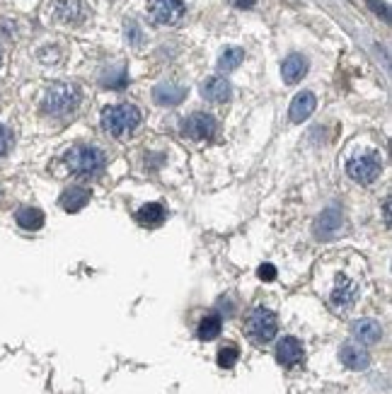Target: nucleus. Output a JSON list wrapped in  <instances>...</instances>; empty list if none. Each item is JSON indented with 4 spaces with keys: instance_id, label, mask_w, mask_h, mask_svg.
I'll use <instances>...</instances> for the list:
<instances>
[{
    "instance_id": "obj_11",
    "label": "nucleus",
    "mask_w": 392,
    "mask_h": 394,
    "mask_svg": "<svg viewBox=\"0 0 392 394\" xmlns=\"http://www.w3.org/2000/svg\"><path fill=\"white\" fill-rule=\"evenodd\" d=\"M351 334L361 346H370V343H378L383 339V327L375 320H358L351 324Z\"/></svg>"
},
{
    "instance_id": "obj_23",
    "label": "nucleus",
    "mask_w": 392,
    "mask_h": 394,
    "mask_svg": "<svg viewBox=\"0 0 392 394\" xmlns=\"http://www.w3.org/2000/svg\"><path fill=\"white\" fill-rule=\"evenodd\" d=\"M240 358V351L235 346H223L221 351H218V365L221 368H233V365L237 363Z\"/></svg>"
},
{
    "instance_id": "obj_17",
    "label": "nucleus",
    "mask_w": 392,
    "mask_h": 394,
    "mask_svg": "<svg viewBox=\"0 0 392 394\" xmlns=\"http://www.w3.org/2000/svg\"><path fill=\"white\" fill-rule=\"evenodd\" d=\"M152 97H155L157 104H170V107H174V104H179L187 97V90H184L182 85H157L155 90H152Z\"/></svg>"
},
{
    "instance_id": "obj_18",
    "label": "nucleus",
    "mask_w": 392,
    "mask_h": 394,
    "mask_svg": "<svg viewBox=\"0 0 392 394\" xmlns=\"http://www.w3.org/2000/svg\"><path fill=\"white\" fill-rule=\"evenodd\" d=\"M165 218H167V213L160 204H145L138 213H136V221L145 228H157Z\"/></svg>"
},
{
    "instance_id": "obj_22",
    "label": "nucleus",
    "mask_w": 392,
    "mask_h": 394,
    "mask_svg": "<svg viewBox=\"0 0 392 394\" xmlns=\"http://www.w3.org/2000/svg\"><path fill=\"white\" fill-rule=\"evenodd\" d=\"M242 61H244L242 48H237V46L226 48V51H223V56L218 58V70H221V73H230V70H235Z\"/></svg>"
},
{
    "instance_id": "obj_19",
    "label": "nucleus",
    "mask_w": 392,
    "mask_h": 394,
    "mask_svg": "<svg viewBox=\"0 0 392 394\" xmlns=\"http://www.w3.org/2000/svg\"><path fill=\"white\" fill-rule=\"evenodd\" d=\"M341 228V213L337 211V208H327L322 216L318 218V235L320 237H329V235H334L337 230Z\"/></svg>"
},
{
    "instance_id": "obj_2",
    "label": "nucleus",
    "mask_w": 392,
    "mask_h": 394,
    "mask_svg": "<svg viewBox=\"0 0 392 394\" xmlns=\"http://www.w3.org/2000/svg\"><path fill=\"white\" fill-rule=\"evenodd\" d=\"M65 165L73 174H80V177H95L105 169V152L100 147L92 145H75L65 152Z\"/></svg>"
},
{
    "instance_id": "obj_12",
    "label": "nucleus",
    "mask_w": 392,
    "mask_h": 394,
    "mask_svg": "<svg viewBox=\"0 0 392 394\" xmlns=\"http://www.w3.org/2000/svg\"><path fill=\"white\" fill-rule=\"evenodd\" d=\"M318 109V100H315L313 92H301L296 95V100L291 102V109H288V117H291L293 124H303L305 119H310V114Z\"/></svg>"
},
{
    "instance_id": "obj_20",
    "label": "nucleus",
    "mask_w": 392,
    "mask_h": 394,
    "mask_svg": "<svg viewBox=\"0 0 392 394\" xmlns=\"http://www.w3.org/2000/svg\"><path fill=\"white\" fill-rule=\"evenodd\" d=\"M15 221H18V225L22 230H39L44 225V213L39 211V208L25 206L15 213Z\"/></svg>"
},
{
    "instance_id": "obj_9",
    "label": "nucleus",
    "mask_w": 392,
    "mask_h": 394,
    "mask_svg": "<svg viewBox=\"0 0 392 394\" xmlns=\"http://www.w3.org/2000/svg\"><path fill=\"white\" fill-rule=\"evenodd\" d=\"M276 360L283 365V368H296L305 360V348L303 343L298 341L296 336H283L279 343H276Z\"/></svg>"
},
{
    "instance_id": "obj_10",
    "label": "nucleus",
    "mask_w": 392,
    "mask_h": 394,
    "mask_svg": "<svg viewBox=\"0 0 392 394\" xmlns=\"http://www.w3.org/2000/svg\"><path fill=\"white\" fill-rule=\"evenodd\" d=\"M339 360L348 370H366L370 365V355L361 343H344L339 351Z\"/></svg>"
},
{
    "instance_id": "obj_4",
    "label": "nucleus",
    "mask_w": 392,
    "mask_h": 394,
    "mask_svg": "<svg viewBox=\"0 0 392 394\" xmlns=\"http://www.w3.org/2000/svg\"><path fill=\"white\" fill-rule=\"evenodd\" d=\"M244 329L254 343H269L279 331V320L269 308H254L244 322Z\"/></svg>"
},
{
    "instance_id": "obj_21",
    "label": "nucleus",
    "mask_w": 392,
    "mask_h": 394,
    "mask_svg": "<svg viewBox=\"0 0 392 394\" xmlns=\"http://www.w3.org/2000/svg\"><path fill=\"white\" fill-rule=\"evenodd\" d=\"M221 329H223L221 315H209V317H204V320H201L199 329H196V336H199L201 341H214L218 334H221Z\"/></svg>"
},
{
    "instance_id": "obj_6",
    "label": "nucleus",
    "mask_w": 392,
    "mask_h": 394,
    "mask_svg": "<svg viewBox=\"0 0 392 394\" xmlns=\"http://www.w3.org/2000/svg\"><path fill=\"white\" fill-rule=\"evenodd\" d=\"M216 131H218L216 119L204 112H196L182 122V133L192 140H211L216 136Z\"/></svg>"
},
{
    "instance_id": "obj_27",
    "label": "nucleus",
    "mask_w": 392,
    "mask_h": 394,
    "mask_svg": "<svg viewBox=\"0 0 392 394\" xmlns=\"http://www.w3.org/2000/svg\"><path fill=\"white\" fill-rule=\"evenodd\" d=\"M254 3H257V0H235L237 8H252Z\"/></svg>"
},
{
    "instance_id": "obj_8",
    "label": "nucleus",
    "mask_w": 392,
    "mask_h": 394,
    "mask_svg": "<svg viewBox=\"0 0 392 394\" xmlns=\"http://www.w3.org/2000/svg\"><path fill=\"white\" fill-rule=\"evenodd\" d=\"M356 298H358V286L351 281V278L346 276H339L337 278V286L332 288L329 293V305L334 308L337 312H346L351 310L353 305H356Z\"/></svg>"
},
{
    "instance_id": "obj_16",
    "label": "nucleus",
    "mask_w": 392,
    "mask_h": 394,
    "mask_svg": "<svg viewBox=\"0 0 392 394\" xmlns=\"http://www.w3.org/2000/svg\"><path fill=\"white\" fill-rule=\"evenodd\" d=\"M87 201H90V191H87L85 187H70V189H65L63 194H61L58 204H61L63 211L78 213L80 208L87 206Z\"/></svg>"
},
{
    "instance_id": "obj_1",
    "label": "nucleus",
    "mask_w": 392,
    "mask_h": 394,
    "mask_svg": "<svg viewBox=\"0 0 392 394\" xmlns=\"http://www.w3.org/2000/svg\"><path fill=\"white\" fill-rule=\"evenodd\" d=\"M141 124V112L133 107V104H112L102 112V129L107 131L109 136H122L131 133L133 129H138Z\"/></svg>"
},
{
    "instance_id": "obj_13",
    "label": "nucleus",
    "mask_w": 392,
    "mask_h": 394,
    "mask_svg": "<svg viewBox=\"0 0 392 394\" xmlns=\"http://www.w3.org/2000/svg\"><path fill=\"white\" fill-rule=\"evenodd\" d=\"M305 73H308V58L301 56V53H291L281 65L283 83H288V85L301 83V80L305 78Z\"/></svg>"
},
{
    "instance_id": "obj_24",
    "label": "nucleus",
    "mask_w": 392,
    "mask_h": 394,
    "mask_svg": "<svg viewBox=\"0 0 392 394\" xmlns=\"http://www.w3.org/2000/svg\"><path fill=\"white\" fill-rule=\"evenodd\" d=\"M15 138H13V131L8 129V126L0 124V160H3L5 155L10 152V147H13Z\"/></svg>"
},
{
    "instance_id": "obj_7",
    "label": "nucleus",
    "mask_w": 392,
    "mask_h": 394,
    "mask_svg": "<svg viewBox=\"0 0 392 394\" xmlns=\"http://www.w3.org/2000/svg\"><path fill=\"white\" fill-rule=\"evenodd\" d=\"M148 13L155 25H177L184 18L182 0H148Z\"/></svg>"
},
{
    "instance_id": "obj_3",
    "label": "nucleus",
    "mask_w": 392,
    "mask_h": 394,
    "mask_svg": "<svg viewBox=\"0 0 392 394\" xmlns=\"http://www.w3.org/2000/svg\"><path fill=\"white\" fill-rule=\"evenodd\" d=\"M80 104V90L70 83H58L51 85L46 90L41 100L44 114H51V117H65Z\"/></svg>"
},
{
    "instance_id": "obj_14",
    "label": "nucleus",
    "mask_w": 392,
    "mask_h": 394,
    "mask_svg": "<svg viewBox=\"0 0 392 394\" xmlns=\"http://www.w3.org/2000/svg\"><path fill=\"white\" fill-rule=\"evenodd\" d=\"M201 95L206 97L209 102H216V104H223L230 100V83H228L226 78H221V75H216V78H209L204 85H201Z\"/></svg>"
},
{
    "instance_id": "obj_26",
    "label": "nucleus",
    "mask_w": 392,
    "mask_h": 394,
    "mask_svg": "<svg viewBox=\"0 0 392 394\" xmlns=\"http://www.w3.org/2000/svg\"><path fill=\"white\" fill-rule=\"evenodd\" d=\"M370 5H373V10L378 15H383V20H390V13H388V8H385V3H380V0H368Z\"/></svg>"
},
{
    "instance_id": "obj_25",
    "label": "nucleus",
    "mask_w": 392,
    "mask_h": 394,
    "mask_svg": "<svg viewBox=\"0 0 392 394\" xmlns=\"http://www.w3.org/2000/svg\"><path fill=\"white\" fill-rule=\"evenodd\" d=\"M257 276L261 278V281H274V278H276V266L274 264H261L259 271H257Z\"/></svg>"
},
{
    "instance_id": "obj_5",
    "label": "nucleus",
    "mask_w": 392,
    "mask_h": 394,
    "mask_svg": "<svg viewBox=\"0 0 392 394\" xmlns=\"http://www.w3.org/2000/svg\"><path fill=\"white\" fill-rule=\"evenodd\" d=\"M380 169H383V160L375 150H363L356 152L351 160L346 162V174L358 184H370L380 177Z\"/></svg>"
},
{
    "instance_id": "obj_15",
    "label": "nucleus",
    "mask_w": 392,
    "mask_h": 394,
    "mask_svg": "<svg viewBox=\"0 0 392 394\" xmlns=\"http://www.w3.org/2000/svg\"><path fill=\"white\" fill-rule=\"evenodd\" d=\"M53 15L63 25H75L83 20V3L80 0H56L53 3Z\"/></svg>"
}]
</instances>
